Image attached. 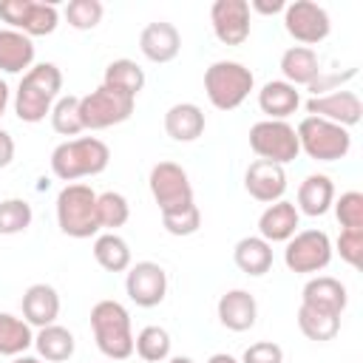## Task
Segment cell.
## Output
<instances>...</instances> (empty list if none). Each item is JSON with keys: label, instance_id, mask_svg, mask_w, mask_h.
Returning a JSON list of instances; mask_svg holds the SVG:
<instances>
[{"label": "cell", "instance_id": "1", "mask_svg": "<svg viewBox=\"0 0 363 363\" xmlns=\"http://www.w3.org/2000/svg\"><path fill=\"white\" fill-rule=\"evenodd\" d=\"M60 91H62V71L54 65V62H37L31 65L17 91H14V113L20 122H28V125H37L43 122L54 102L60 99Z\"/></svg>", "mask_w": 363, "mask_h": 363}, {"label": "cell", "instance_id": "2", "mask_svg": "<svg viewBox=\"0 0 363 363\" xmlns=\"http://www.w3.org/2000/svg\"><path fill=\"white\" fill-rule=\"evenodd\" d=\"M48 162H51V173L60 182L74 184L77 179L99 176L111 162V147L96 136H77V139L60 142L51 150Z\"/></svg>", "mask_w": 363, "mask_h": 363}, {"label": "cell", "instance_id": "3", "mask_svg": "<svg viewBox=\"0 0 363 363\" xmlns=\"http://www.w3.org/2000/svg\"><path fill=\"white\" fill-rule=\"evenodd\" d=\"M91 332H94V340H96V349L119 363V360H128L133 354V326H130V312L113 301V298H105V301H96L91 306Z\"/></svg>", "mask_w": 363, "mask_h": 363}, {"label": "cell", "instance_id": "4", "mask_svg": "<svg viewBox=\"0 0 363 363\" xmlns=\"http://www.w3.org/2000/svg\"><path fill=\"white\" fill-rule=\"evenodd\" d=\"M57 210V227L68 235V238H94L99 235V221H96V193L91 184L74 182L65 184L57 193L54 201Z\"/></svg>", "mask_w": 363, "mask_h": 363}, {"label": "cell", "instance_id": "5", "mask_svg": "<svg viewBox=\"0 0 363 363\" xmlns=\"http://www.w3.org/2000/svg\"><path fill=\"white\" fill-rule=\"evenodd\" d=\"M252 88H255V77L244 62L216 60L204 71V94L216 111H235L238 105H244Z\"/></svg>", "mask_w": 363, "mask_h": 363}, {"label": "cell", "instance_id": "6", "mask_svg": "<svg viewBox=\"0 0 363 363\" xmlns=\"http://www.w3.org/2000/svg\"><path fill=\"white\" fill-rule=\"evenodd\" d=\"M295 133H298L301 153H306L312 162H340L352 150V133L318 116H303Z\"/></svg>", "mask_w": 363, "mask_h": 363}, {"label": "cell", "instance_id": "7", "mask_svg": "<svg viewBox=\"0 0 363 363\" xmlns=\"http://www.w3.org/2000/svg\"><path fill=\"white\" fill-rule=\"evenodd\" d=\"M136 99L125 96L108 85L94 88L91 94L79 96V119H82V130H105L113 125H122L133 116Z\"/></svg>", "mask_w": 363, "mask_h": 363}, {"label": "cell", "instance_id": "8", "mask_svg": "<svg viewBox=\"0 0 363 363\" xmlns=\"http://www.w3.org/2000/svg\"><path fill=\"white\" fill-rule=\"evenodd\" d=\"M250 150L264 159V162H275V164H289L292 159H298L301 145H298V133L289 122L284 119H261L250 128Z\"/></svg>", "mask_w": 363, "mask_h": 363}, {"label": "cell", "instance_id": "9", "mask_svg": "<svg viewBox=\"0 0 363 363\" xmlns=\"http://www.w3.org/2000/svg\"><path fill=\"white\" fill-rule=\"evenodd\" d=\"M332 238L323 230H298L284 247V264L295 275H318L332 261Z\"/></svg>", "mask_w": 363, "mask_h": 363}, {"label": "cell", "instance_id": "10", "mask_svg": "<svg viewBox=\"0 0 363 363\" xmlns=\"http://www.w3.org/2000/svg\"><path fill=\"white\" fill-rule=\"evenodd\" d=\"M147 187H150V196H153L159 213H176V210H184V207L196 204L190 176L176 162L153 164L150 176H147Z\"/></svg>", "mask_w": 363, "mask_h": 363}, {"label": "cell", "instance_id": "11", "mask_svg": "<svg viewBox=\"0 0 363 363\" xmlns=\"http://www.w3.org/2000/svg\"><path fill=\"white\" fill-rule=\"evenodd\" d=\"M284 28L295 43L312 48L329 37L332 20L323 6H318L312 0H295V3H286V9H284Z\"/></svg>", "mask_w": 363, "mask_h": 363}, {"label": "cell", "instance_id": "12", "mask_svg": "<svg viewBox=\"0 0 363 363\" xmlns=\"http://www.w3.org/2000/svg\"><path fill=\"white\" fill-rule=\"evenodd\" d=\"M125 292L142 309L159 306L164 301V295H167V272H164V267L156 264V261L130 264L128 275H125Z\"/></svg>", "mask_w": 363, "mask_h": 363}, {"label": "cell", "instance_id": "13", "mask_svg": "<svg viewBox=\"0 0 363 363\" xmlns=\"http://www.w3.org/2000/svg\"><path fill=\"white\" fill-rule=\"evenodd\" d=\"M306 113L309 116H318V119H326V122H335L340 128H354L363 116V102L354 91H332V94H323V96H309L303 102Z\"/></svg>", "mask_w": 363, "mask_h": 363}, {"label": "cell", "instance_id": "14", "mask_svg": "<svg viewBox=\"0 0 363 363\" xmlns=\"http://www.w3.org/2000/svg\"><path fill=\"white\" fill-rule=\"evenodd\" d=\"M210 26L221 45H241L250 37L247 0H216L210 6Z\"/></svg>", "mask_w": 363, "mask_h": 363}, {"label": "cell", "instance_id": "15", "mask_svg": "<svg viewBox=\"0 0 363 363\" xmlns=\"http://www.w3.org/2000/svg\"><path fill=\"white\" fill-rule=\"evenodd\" d=\"M244 190L261 204L281 201L284 193H286V170L281 164H275V162L255 159L244 170Z\"/></svg>", "mask_w": 363, "mask_h": 363}, {"label": "cell", "instance_id": "16", "mask_svg": "<svg viewBox=\"0 0 363 363\" xmlns=\"http://www.w3.org/2000/svg\"><path fill=\"white\" fill-rule=\"evenodd\" d=\"M139 51L145 54V60H150L156 65L173 62L179 57V51H182V34L167 20L147 23L142 28V34H139Z\"/></svg>", "mask_w": 363, "mask_h": 363}, {"label": "cell", "instance_id": "17", "mask_svg": "<svg viewBox=\"0 0 363 363\" xmlns=\"http://www.w3.org/2000/svg\"><path fill=\"white\" fill-rule=\"evenodd\" d=\"M301 227V213L295 207V201H272L264 207V213L258 216V235L269 244H286Z\"/></svg>", "mask_w": 363, "mask_h": 363}, {"label": "cell", "instance_id": "18", "mask_svg": "<svg viewBox=\"0 0 363 363\" xmlns=\"http://www.w3.org/2000/svg\"><path fill=\"white\" fill-rule=\"evenodd\" d=\"M301 303L329 315H343L349 303V292H346V284L332 275H312L301 289Z\"/></svg>", "mask_w": 363, "mask_h": 363}, {"label": "cell", "instance_id": "19", "mask_svg": "<svg viewBox=\"0 0 363 363\" xmlns=\"http://www.w3.org/2000/svg\"><path fill=\"white\" fill-rule=\"evenodd\" d=\"M60 292L51 286V284H31L26 292H23V301H20V309H23V320L34 329H43V326H51L57 323L60 318Z\"/></svg>", "mask_w": 363, "mask_h": 363}, {"label": "cell", "instance_id": "20", "mask_svg": "<svg viewBox=\"0 0 363 363\" xmlns=\"http://www.w3.org/2000/svg\"><path fill=\"white\" fill-rule=\"evenodd\" d=\"M218 320L230 332H247L258 320V301L247 289H227L216 303Z\"/></svg>", "mask_w": 363, "mask_h": 363}, {"label": "cell", "instance_id": "21", "mask_svg": "<svg viewBox=\"0 0 363 363\" xmlns=\"http://www.w3.org/2000/svg\"><path fill=\"white\" fill-rule=\"evenodd\" d=\"M207 128V119H204V111L196 105V102H176L164 111V133L173 139V142H196Z\"/></svg>", "mask_w": 363, "mask_h": 363}, {"label": "cell", "instance_id": "22", "mask_svg": "<svg viewBox=\"0 0 363 363\" xmlns=\"http://www.w3.org/2000/svg\"><path fill=\"white\" fill-rule=\"evenodd\" d=\"M332 201H335V182L326 173H309L298 184V201H295L298 213L318 218L332 210Z\"/></svg>", "mask_w": 363, "mask_h": 363}, {"label": "cell", "instance_id": "23", "mask_svg": "<svg viewBox=\"0 0 363 363\" xmlns=\"http://www.w3.org/2000/svg\"><path fill=\"white\" fill-rule=\"evenodd\" d=\"M258 108L267 113V119H289L301 108V91L284 79H269L258 91Z\"/></svg>", "mask_w": 363, "mask_h": 363}, {"label": "cell", "instance_id": "24", "mask_svg": "<svg viewBox=\"0 0 363 363\" xmlns=\"http://www.w3.org/2000/svg\"><path fill=\"white\" fill-rule=\"evenodd\" d=\"M281 79L289 82V85H309L323 68H320V60H318V51L315 48H306V45H292L281 54Z\"/></svg>", "mask_w": 363, "mask_h": 363}, {"label": "cell", "instance_id": "25", "mask_svg": "<svg viewBox=\"0 0 363 363\" xmlns=\"http://www.w3.org/2000/svg\"><path fill=\"white\" fill-rule=\"evenodd\" d=\"M233 261L244 275L261 278L272 269V244L261 235H244L233 247Z\"/></svg>", "mask_w": 363, "mask_h": 363}, {"label": "cell", "instance_id": "26", "mask_svg": "<svg viewBox=\"0 0 363 363\" xmlns=\"http://www.w3.org/2000/svg\"><path fill=\"white\" fill-rule=\"evenodd\" d=\"M34 65V43L23 31L0 28V71L26 74Z\"/></svg>", "mask_w": 363, "mask_h": 363}, {"label": "cell", "instance_id": "27", "mask_svg": "<svg viewBox=\"0 0 363 363\" xmlns=\"http://www.w3.org/2000/svg\"><path fill=\"white\" fill-rule=\"evenodd\" d=\"M34 349H37L40 360H45V363H65V360L74 357L77 340H74L71 329H65V326H60V323H51V326L37 329V335H34Z\"/></svg>", "mask_w": 363, "mask_h": 363}, {"label": "cell", "instance_id": "28", "mask_svg": "<svg viewBox=\"0 0 363 363\" xmlns=\"http://www.w3.org/2000/svg\"><path fill=\"white\" fill-rule=\"evenodd\" d=\"M57 26H60V11L54 3L23 0V14L14 31H23L26 37H45V34H54Z\"/></svg>", "mask_w": 363, "mask_h": 363}, {"label": "cell", "instance_id": "29", "mask_svg": "<svg viewBox=\"0 0 363 363\" xmlns=\"http://www.w3.org/2000/svg\"><path fill=\"white\" fill-rule=\"evenodd\" d=\"M94 261L105 272H128V267L133 264V255L128 241L119 233H102L94 238Z\"/></svg>", "mask_w": 363, "mask_h": 363}, {"label": "cell", "instance_id": "30", "mask_svg": "<svg viewBox=\"0 0 363 363\" xmlns=\"http://www.w3.org/2000/svg\"><path fill=\"white\" fill-rule=\"evenodd\" d=\"M102 85L125 94V96H139V91L145 88V71L139 68V62L128 60V57H119L113 62L105 65V74H102Z\"/></svg>", "mask_w": 363, "mask_h": 363}, {"label": "cell", "instance_id": "31", "mask_svg": "<svg viewBox=\"0 0 363 363\" xmlns=\"http://www.w3.org/2000/svg\"><path fill=\"white\" fill-rule=\"evenodd\" d=\"M31 346H34L31 326L11 312H0V354L3 357H20Z\"/></svg>", "mask_w": 363, "mask_h": 363}, {"label": "cell", "instance_id": "32", "mask_svg": "<svg viewBox=\"0 0 363 363\" xmlns=\"http://www.w3.org/2000/svg\"><path fill=\"white\" fill-rule=\"evenodd\" d=\"M298 329L303 337L315 340V343H326L332 340L337 332H340V315H329V312H320V309H312V306H298Z\"/></svg>", "mask_w": 363, "mask_h": 363}, {"label": "cell", "instance_id": "33", "mask_svg": "<svg viewBox=\"0 0 363 363\" xmlns=\"http://www.w3.org/2000/svg\"><path fill=\"white\" fill-rule=\"evenodd\" d=\"M170 346H173V340L164 326H145L133 337V352L145 363H164L170 357Z\"/></svg>", "mask_w": 363, "mask_h": 363}, {"label": "cell", "instance_id": "34", "mask_svg": "<svg viewBox=\"0 0 363 363\" xmlns=\"http://www.w3.org/2000/svg\"><path fill=\"white\" fill-rule=\"evenodd\" d=\"M130 218V204L122 193L116 190H105V193H96V221H99V230H108V233H116V227H125Z\"/></svg>", "mask_w": 363, "mask_h": 363}, {"label": "cell", "instance_id": "35", "mask_svg": "<svg viewBox=\"0 0 363 363\" xmlns=\"http://www.w3.org/2000/svg\"><path fill=\"white\" fill-rule=\"evenodd\" d=\"M48 119H51V128H54L60 136H74V139H77V136L82 133V119H79V96H74V94L60 96V99L54 102V108H51Z\"/></svg>", "mask_w": 363, "mask_h": 363}, {"label": "cell", "instance_id": "36", "mask_svg": "<svg viewBox=\"0 0 363 363\" xmlns=\"http://www.w3.org/2000/svg\"><path fill=\"white\" fill-rule=\"evenodd\" d=\"M31 204L26 199H3L0 201V235H20L31 227Z\"/></svg>", "mask_w": 363, "mask_h": 363}, {"label": "cell", "instance_id": "37", "mask_svg": "<svg viewBox=\"0 0 363 363\" xmlns=\"http://www.w3.org/2000/svg\"><path fill=\"white\" fill-rule=\"evenodd\" d=\"M332 210H335L340 230H363V193L360 190H346L335 196Z\"/></svg>", "mask_w": 363, "mask_h": 363}, {"label": "cell", "instance_id": "38", "mask_svg": "<svg viewBox=\"0 0 363 363\" xmlns=\"http://www.w3.org/2000/svg\"><path fill=\"white\" fill-rule=\"evenodd\" d=\"M102 14H105V6L99 0H68V6H65V20L77 31L96 28L102 23Z\"/></svg>", "mask_w": 363, "mask_h": 363}, {"label": "cell", "instance_id": "39", "mask_svg": "<svg viewBox=\"0 0 363 363\" xmlns=\"http://www.w3.org/2000/svg\"><path fill=\"white\" fill-rule=\"evenodd\" d=\"M159 216H162V227H164L170 235H176V238L193 235V233H199V227H201V210H199L196 204H190V207H184V210H176V213H159Z\"/></svg>", "mask_w": 363, "mask_h": 363}, {"label": "cell", "instance_id": "40", "mask_svg": "<svg viewBox=\"0 0 363 363\" xmlns=\"http://www.w3.org/2000/svg\"><path fill=\"white\" fill-rule=\"evenodd\" d=\"M332 252H337L340 261H346L349 267L360 269V264H363V230H340L337 241L332 244Z\"/></svg>", "mask_w": 363, "mask_h": 363}, {"label": "cell", "instance_id": "41", "mask_svg": "<svg viewBox=\"0 0 363 363\" xmlns=\"http://www.w3.org/2000/svg\"><path fill=\"white\" fill-rule=\"evenodd\" d=\"M357 77V68L352 65V68H346V71H320L309 85H306V91L312 94V96H323V94H332V91H340L349 79H354Z\"/></svg>", "mask_w": 363, "mask_h": 363}, {"label": "cell", "instance_id": "42", "mask_svg": "<svg viewBox=\"0 0 363 363\" xmlns=\"http://www.w3.org/2000/svg\"><path fill=\"white\" fill-rule=\"evenodd\" d=\"M238 363H284V349L272 340H258L244 349Z\"/></svg>", "mask_w": 363, "mask_h": 363}, {"label": "cell", "instance_id": "43", "mask_svg": "<svg viewBox=\"0 0 363 363\" xmlns=\"http://www.w3.org/2000/svg\"><path fill=\"white\" fill-rule=\"evenodd\" d=\"M247 6L255 14H284V9H286L284 0H250Z\"/></svg>", "mask_w": 363, "mask_h": 363}, {"label": "cell", "instance_id": "44", "mask_svg": "<svg viewBox=\"0 0 363 363\" xmlns=\"http://www.w3.org/2000/svg\"><path fill=\"white\" fill-rule=\"evenodd\" d=\"M14 150H17V147H14L11 133L0 128V170H3V167H9V164L14 162Z\"/></svg>", "mask_w": 363, "mask_h": 363}, {"label": "cell", "instance_id": "45", "mask_svg": "<svg viewBox=\"0 0 363 363\" xmlns=\"http://www.w3.org/2000/svg\"><path fill=\"white\" fill-rule=\"evenodd\" d=\"M9 102H11V88H9V85H6V79L0 77V116L6 113Z\"/></svg>", "mask_w": 363, "mask_h": 363}, {"label": "cell", "instance_id": "46", "mask_svg": "<svg viewBox=\"0 0 363 363\" xmlns=\"http://www.w3.org/2000/svg\"><path fill=\"white\" fill-rule=\"evenodd\" d=\"M207 363H238V360L233 354H227V352H216V354L207 357Z\"/></svg>", "mask_w": 363, "mask_h": 363}, {"label": "cell", "instance_id": "47", "mask_svg": "<svg viewBox=\"0 0 363 363\" xmlns=\"http://www.w3.org/2000/svg\"><path fill=\"white\" fill-rule=\"evenodd\" d=\"M11 363H45V360H40V357H31V354H20V357H14Z\"/></svg>", "mask_w": 363, "mask_h": 363}, {"label": "cell", "instance_id": "48", "mask_svg": "<svg viewBox=\"0 0 363 363\" xmlns=\"http://www.w3.org/2000/svg\"><path fill=\"white\" fill-rule=\"evenodd\" d=\"M164 363H196L193 357H184V354H176V357H167Z\"/></svg>", "mask_w": 363, "mask_h": 363}]
</instances>
